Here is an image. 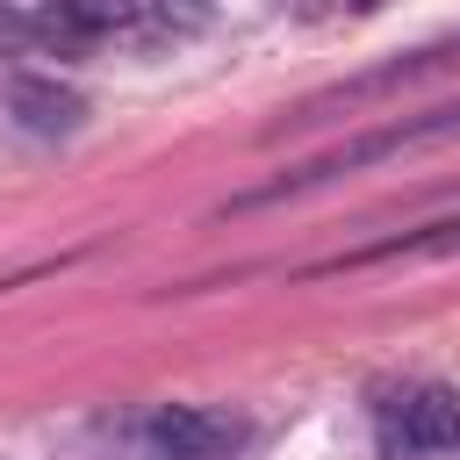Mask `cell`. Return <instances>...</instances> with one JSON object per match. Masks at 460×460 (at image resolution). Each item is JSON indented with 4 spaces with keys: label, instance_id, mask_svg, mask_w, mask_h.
Wrapping results in <instances>:
<instances>
[{
    "label": "cell",
    "instance_id": "2",
    "mask_svg": "<svg viewBox=\"0 0 460 460\" xmlns=\"http://www.w3.org/2000/svg\"><path fill=\"white\" fill-rule=\"evenodd\" d=\"M237 438H244L237 417H223V410H194V402H172V410H151V417H144V446H151V460H223Z\"/></svg>",
    "mask_w": 460,
    "mask_h": 460
},
{
    "label": "cell",
    "instance_id": "1",
    "mask_svg": "<svg viewBox=\"0 0 460 460\" xmlns=\"http://www.w3.org/2000/svg\"><path fill=\"white\" fill-rule=\"evenodd\" d=\"M438 137H460V108H424V115H402V122H381V129H367V137H352V144H338V151H323V158H309L302 172H280L273 187H259V194H244L237 208H252V201H288V194H302V187H323V180H338V172H359V165H381V158H402V151H417V144H438Z\"/></svg>",
    "mask_w": 460,
    "mask_h": 460
},
{
    "label": "cell",
    "instance_id": "4",
    "mask_svg": "<svg viewBox=\"0 0 460 460\" xmlns=\"http://www.w3.org/2000/svg\"><path fill=\"white\" fill-rule=\"evenodd\" d=\"M388 438L402 453H446V446H460V388H438V381L402 388L388 402Z\"/></svg>",
    "mask_w": 460,
    "mask_h": 460
},
{
    "label": "cell",
    "instance_id": "7",
    "mask_svg": "<svg viewBox=\"0 0 460 460\" xmlns=\"http://www.w3.org/2000/svg\"><path fill=\"white\" fill-rule=\"evenodd\" d=\"M352 7H381V0H352Z\"/></svg>",
    "mask_w": 460,
    "mask_h": 460
},
{
    "label": "cell",
    "instance_id": "5",
    "mask_svg": "<svg viewBox=\"0 0 460 460\" xmlns=\"http://www.w3.org/2000/svg\"><path fill=\"white\" fill-rule=\"evenodd\" d=\"M137 14V0H50L43 7V36H108Z\"/></svg>",
    "mask_w": 460,
    "mask_h": 460
},
{
    "label": "cell",
    "instance_id": "3",
    "mask_svg": "<svg viewBox=\"0 0 460 460\" xmlns=\"http://www.w3.org/2000/svg\"><path fill=\"white\" fill-rule=\"evenodd\" d=\"M0 101H7V115L29 137H72L86 122V93L65 86V79H50V72H7L0 79Z\"/></svg>",
    "mask_w": 460,
    "mask_h": 460
},
{
    "label": "cell",
    "instance_id": "6",
    "mask_svg": "<svg viewBox=\"0 0 460 460\" xmlns=\"http://www.w3.org/2000/svg\"><path fill=\"white\" fill-rule=\"evenodd\" d=\"M424 259V252H460V216H446V223H431V230H417V237H388V244H367V252H352V266L359 259Z\"/></svg>",
    "mask_w": 460,
    "mask_h": 460
}]
</instances>
